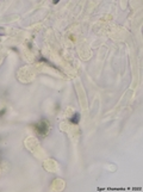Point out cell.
I'll return each mask as SVG.
<instances>
[{
	"label": "cell",
	"instance_id": "1",
	"mask_svg": "<svg viewBox=\"0 0 143 192\" xmlns=\"http://www.w3.org/2000/svg\"><path fill=\"white\" fill-rule=\"evenodd\" d=\"M35 129H36V131L38 133V135L41 137H44L48 133V129H49V122H47L45 119L39 121L38 123L35 124Z\"/></svg>",
	"mask_w": 143,
	"mask_h": 192
},
{
	"label": "cell",
	"instance_id": "2",
	"mask_svg": "<svg viewBox=\"0 0 143 192\" xmlns=\"http://www.w3.org/2000/svg\"><path fill=\"white\" fill-rule=\"evenodd\" d=\"M79 119H80V115H79V113H75V115H74V116L70 118V122H72V123H74V124H78V123H79Z\"/></svg>",
	"mask_w": 143,
	"mask_h": 192
}]
</instances>
